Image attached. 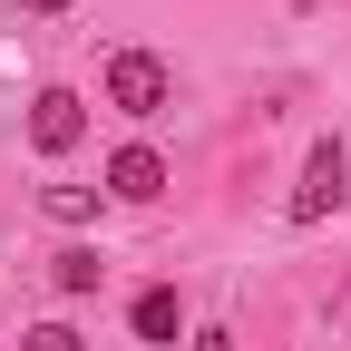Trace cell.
<instances>
[{
	"instance_id": "obj_10",
	"label": "cell",
	"mask_w": 351,
	"mask_h": 351,
	"mask_svg": "<svg viewBox=\"0 0 351 351\" xmlns=\"http://www.w3.org/2000/svg\"><path fill=\"white\" fill-rule=\"evenodd\" d=\"M20 10H69V0H20Z\"/></svg>"
},
{
	"instance_id": "obj_6",
	"label": "cell",
	"mask_w": 351,
	"mask_h": 351,
	"mask_svg": "<svg viewBox=\"0 0 351 351\" xmlns=\"http://www.w3.org/2000/svg\"><path fill=\"white\" fill-rule=\"evenodd\" d=\"M98 274H108V263L88 254V244H69V254L49 263V283H59V293H98Z\"/></svg>"
},
{
	"instance_id": "obj_5",
	"label": "cell",
	"mask_w": 351,
	"mask_h": 351,
	"mask_svg": "<svg viewBox=\"0 0 351 351\" xmlns=\"http://www.w3.org/2000/svg\"><path fill=\"white\" fill-rule=\"evenodd\" d=\"M127 322H137V341H176V332H186V302H176L166 283H147L137 302H127Z\"/></svg>"
},
{
	"instance_id": "obj_1",
	"label": "cell",
	"mask_w": 351,
	"mask_h": 351,
	"mask_svg": "<svg viewBox=\"0 0 351 351\" xmlns=\"http://www.w3.org/2000/svg\"><path fill=\"white\" fill-rule=\"evenodd\" d=\"M341 195H351V156H341V137H322L302 156V186L283 195V215L293 225H322V215H341Z\"/></svg>"
},
{
	"instance_id": "obj_9",
	"label": "cell",
	"mask_w": 351,
	"mask_h": 351,
	"mask_svg": "<svg viewBox=\"0 0 351 351\" xmlns=\"http://www.w3.org/2000/svg\"><path fill=\"white\" fill-rule=\"evenodd\" d=\"M195 351H234V341H225V332H195Z\"/></svg>"
},
{
	"instance_id": "obj_8",
	"label": "cell",
	"mask_w": 351,
	"mask_h": 351,
	"mask_svg": "<svg viewBox=\"0 0 351 351\" xmlns=\"http://www.w3.org/2000/svg\"><path fill=\"white\" fill-rule=\"evenodd\" d=\"M20 351H88L69 322H39V332H20Z\"/></svg>"
},
{
	"instance_id": "obj_4",
	"label": "cell",
	"mask_w": 351,
	"mask_h": 351,
	"mask_svg": "<svg viewBox=\"0 0 351 351\" xmlns=\"http://www.w3.org/2000/svg\"><path fill=\"white\" fill-rule=\"evenodd\" d=\"M108 195H117V205H156V195H166V156H156V147H117V156H108Z\"/></svg>"
},
{
	"instance_id": "obj_7",
	"label": "cell",
	"mask_w": 351,
	"mask_h": 351,
	"mask_svg": "<svg viewBox=\"0 0 351 351\" xmlns=\"http://www.w3.org/2000/svg\"><path fill=\"white\" fill-rule=\"evenodd\" d=\"M49 215L59 225H88V215H98V186H49Z\"/></svg>"
},
{
	"instance_id": "obj_2",
	"label": "cell",
	"mask_w": 351,
	"mask_h": 351,
	"mask_svg": "<svg viewBox=\"0 0 351 351\" xmlns=\"http://www.w3.org/2000/svg\"><path fill=\"white\" fill-rule=\"evenodd\" d=\"M166 98H176V78H166L156 49H117V59H108V108H117V117H156Z\"/></svg>"
},
{
	"instance_id": "obj_3",
	"label": "cell",
	"mask_w": 351,
	"mask_h": 351,
	"mask_svg": "<svg viewBox=\"0 0 351 351\" xmlns=\"http://www.w3.org/2000/svg\"><path fill=\"white\" fill-rule=\"evenodd\" d=\"M88 137V98H78V88H39V98H29V147L39 156H69Z\"/></svg>"
}]
</instances>
